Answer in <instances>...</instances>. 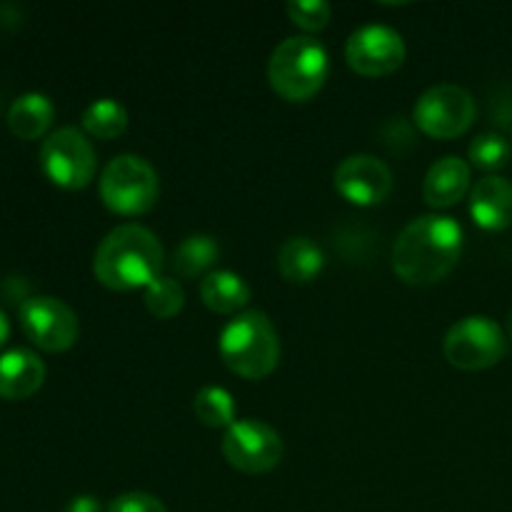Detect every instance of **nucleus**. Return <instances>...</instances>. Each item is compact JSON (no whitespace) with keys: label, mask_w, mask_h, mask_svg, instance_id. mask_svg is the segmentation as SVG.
Segmentation results:
<instances>
[{"label":"nucleus","mask_w":512,"mask_h":512,"mask_svg":"<svg viewBox=\"0 0 512 512\" xmlns=\"http://www.w3.org/2000/svg\"><path fill=\"white\" fill-rule=\"evenodd\" d=\"M463 255V228L448 215L410 220L393 243V270L408 285H435L453 273Z\"/></svg>","instance_id":"nucleus-1"},{"label":"nucleus","mask_w":512,"mask_h":512,"mask_svg":"<svg viewBox=\"0 0 512 512\" xmlns=\"http://www.w3.org/2000/svg\"><path fill=\"white\" fill-rule=\"evenodd\" d=\"M163 245L138 223H125L100 240L93 255V275L103 288L128 293L145 290L163 270Z\"/></svg>","instance_id":"nucleus-2"},{"label":"nucleus","mask_w":512,"mask_h":512,"mask_svg":"<svg viewBox=\"0 0 512 512\" xmlns=\"http://www.w3.org/2000/svg\"><path fill=\"white\" fill-rule=\"evenodd\" d=\"M220 360L245 380H263L278 368L280 340L263 310H248L230 320L218 338Z\"/></svg>","instance_id":"nucleus-3"},{"label":"nucleus","mask_w":512,"mask_h":512,"mask_svg":"<svg viewBox=\"0 0 512 512\" xmlns=\"http://www.w3.org/2000/svg\"><path fill=\"white\" fill-rule=\"evenodd\" d=\"M330 73V55L310 35L285 38L268 60L270 88L290 103H305L320 93Z\"/></svg>","instance_id":"nucleus-4"},{"label":"nucleus","mask_w":512,"mask_h":512,"mask_svg":"<svg viewBox=\"0 0 512 512\" xmlns=\"http://www.w3.org/2000/svg\"><path fill=\"white\" fill-rule=\"evenodd\" d=\"M160 180L153 165L140 155H118L100 173V198L115 215L138 218L155 208Z\"/></svg>","instance_id":"nucleus-5"},{"label":"nucleus","mask_w":512,"mask_h":512,"mask_svg":"<svg viewBox=\"0 0 512 512\" xmlns=\"http://www.w3.org/2000/svg\"><path fill=\"white\" fill-rule=\"evenodd\" d=\"M443 353L453 368L478 373L493 368L508 355V335L488 315H468L448 330Z\"/></svg>","instance_id":"nucleus-6"},{"label":"nucleus","mask_w":512,"mask_h":512,"mask_svg":"<svg viewBox=\"0 0 512 512\" xmlns=\"http://www.w3.org/2000/svg\"><path fill=\"white\" fill-rule=\"evenodd\" d=\"M475 98L455 83H440L425 90L413 108V120L428 138L453 140L468 133L475 123Z\"/></svg>","instance_id":"nucleus-7"},{"label":"nucleus","mask_w":512,"mask_h":512,"mask_svg":"<svg viewBox=\"0 0 512 512\" xmlns=\"http://www.w3.org/2000/svg\"><path fill=\"white\" fill-rule=\"evenodd\" d=\"M40 168L45 178L63 190H83L95 178V150L85 133L75 128H60L40 145Z\"/></svg>","instance_id":"nucleus-8"},{"label":"nucleus","mask_w":512,"mask_h":512,"mask_svg":"<svg viewBox=\"0 0 512 512\" xmlns=\"http://www.w3.org/2000/svg\"><path fill=\"white\" fill-rule=\"evenodd\" d=\"M223 458L245 475L270 473L283 460V438L263 420H235L223 435Z\"/></svg>","instance_id":"nucleus-9"},{"label":"nucleus","mask_w":512,"mask_h":512,"mask_svg":"<svg viewBox=\"0 0 512 512\" xmlns=\"http://www.w3.org/2000/svg\"><path fill=\"white\" fill-rule=\"evenodd\" d=\"M18 318L25 338L45 353H65L78 340V315L63 300L50 295H30L20 303Z\"/></svg>","instance_id":"nucleus-10"},{"label":"nucleus","mask_w":512,"mask_h":512,"mask_svg":"<svg viewBox=\"0 0 512 512\" xmlns=\"http://www.w3.org/2000/svg\"><path fill=\"white\" fill-rule=\"evenodd\" d=\"M405 40L388 25H363L345 43V60L363 78H383L405 63Z\"/></svg>","instance_id":"nucleus-11"},{"label":"nucleus","mask_w":512,"mask_h":512,"mask_svg":"<svg viewBox=\"0 0 512 512\" xmlns=\"http://www.w3.org/2000/svg\"><path fill=\"white\" fill-rule=\"evenodd\" d=\"M333 185L340 198L358 208H373L388 200L393 193V173L375 155H350L335 168Z\"/></svg>","instance_id":"nucleus-12"},{"label":"nucleus","mask_w":512,"mask_h":512,"mask_svg":"<svg viewBox=\"0 0 512 512\" xmlns=\"http://www.w3.org/2000/svg\"><path fill=\"white\" fill-rule=\"evenodd\" d=\"M470 215L475 225L488 233H500V230L512 225V183L500 178V175H485L470 190Z\"/></svg>","instance_id":"nucleus-13"},{"label":"nucleus","mask_w":512,"mask_h":512,"mask_svg":"<svg viewBox=\"0 0 512 512\" xmlns=\"http://www.w3.org/2000/svg\"><path fill=\"white\" fill-rule=\"evenodd\" d=\"M470 190V165L458 155H445L430 165L423 180V198L430 208L445 210L458 205Z\"/></svg>","instance_id":"nucleus-14"},{"label":"nucleus","mask_w":512,"mask_h":512,"mask_svg":"<svg viewBox=\"0 0 512 512\" xmlns=\"http://www.w3.org/2000/svg\"><path fill=\"white\" fill-rule=\"evenodd\" d=\"M45 383V365L33 350L13 348L0 355V398L25 400Z\"/></svg>","instance_id":"nucleus-15"},{"label":"nucleus","mask_w":512,"mask_h":512,"mask_svg":"<svg viewBox=\"0 0 512 512\" xmlns=\"http://www.w3.org/2000/svg\"><path fill=\"white\" fill-rule=\"evenodd\" d=\"M325 253L315 240L295 235L283 243L278 253V270L283 280L293 285H308L323 273Z\"/></svg>","instance_id":"nucleus-16"},{"label":"nucleus","mask_w":512,"mask_h":512,"mask_svg":"<svg viewBox=\"0 0 512 512\" xmlns=\"http://www.w3.org/2000/svg\"><path fill=\"white\" fill-rule=\"evenodd\" d=\"M200 300L218 315H235L250 303V285L233 270H213L200 280Z\"/></svg>","instance_id":"nucleus-17"},{"label":"nucleus","mask_w":512,"mask_h":512,"mask_svg":"<svg viewBox=\"0 0 512 512\" xmlns=\"http://www.w3.org/2000/svg\"><path fill=\"white\" fill-rule=\"evenodd\" d=\"M55 108L48 95L25 93L8 110V128L20 140H38L50 130Z\"/></svg>","instance_id":"nucleus-18"},{"label":"nucleus","mask_w":512,"mask_h":512,"mask_svg":"<svg viewBox=\"0 0 512 512\" xmlns=\"http://www.w3.org/2000/svg\"><path fill=\"white\" fill-rule=\"evenodd\" d=\"M220 258V245L218 240L210 238V235L195 233L188 235L183 243L175 248L173 253V270L185 280L200 278V275L213 273V265L218 263Z\"/></svg>","instance_id":"nucleus-19"},{"label":"nucleus","mask_w":512,"mask_h":512,"mask_svg":"<svg viewBox=\"0 0 512 512\" xmlns=\"http://www.w3.org/2000/svg\"><path fill=\"white\" fill-rule=\"evenodd\" d=\"M83 130L90 138L98 140H115L128 130V110L113 98L93 100L83 110Z\"/></svg>","instance_id":"nucleus-20"},{"label":"nucleus","mask_w":512,"mask_h":512,"mask_svg":"<svg viewBox=\"0 0 512 512\" xmlns=\"http://www.w3.org/2000/svg\"><path fill=\"white\" fill-rule=\"evenodd\" d=\"M195 418H198L200 425L205 428H225L235 423V400L233 395L225 388H218V385H205L195 393L193 400Z\"/></svg>","instance_id":"nucleus-21"},{"label":"nucleus","mask_w":512,"mask_h":512,"mask_svg":"<svg viewBox=\"0 0 512 512\" xmlns=\"http://www.w3.org/2000/svg\"><path fill=\"white\" fill-rule=\"evenodd\" d=\"M143 303L153 318L158 320L175 318L185 305L183 285H180L178 280L160 275L158 280H153V283L143 290Z\"/></svg>","instance_id":"nucleus-22"},{"label":"nucleus","mask_w":512,"mask_h":512,"mask_svg":"<svg viewBox=\"0 0 512 512\" xmlns=\"http://www.w3.org/2000/svg\"><path fill=\"white\" fill-rule=\"evenodd\" d=\"M512 148L508 140L500 133H483L470 143L468 158L475 168L493 173V170H503L510 163Z\"/></svg>","instance_id":"nucleus-23"},{"label":"nucleus","mask_w":512,"mask_h":512,"mask_svg":"<svg viewBox=\"0 0 512 512\" xmlns=\"http://www.w3.org/2000/svg\"><path fill=\"white\" fill-rule=\"evenodd\" d=\"M285 10H288V18L293 20V25L308 30V33L328 28L330 15H333V5L325 3V0H293Z\"/></svg>","instance_id":"nucleus-24"},{"label":"nucleus","mask_w":512,"mask_h":512,"mask_svg":"<svg viewBox=\"0 0 512 512\" xmlns=\"http://www.w3.org/2000/svg\"><path fill=\"white\" fill-rule=\"evenodd\" d=\"M108 512H168L165 505L160 503L155 495L140 493V490H133V493H123L110 503Z\"/></svg>","instance_id":"nucleus-25"},{"label":"nucleus","mask_w":512,"mask_h":512,"mask_svg":"<svg viewBox=\"0 0 512 512\" xmlns=\"http://www.w3.org/2000/svg\"><path fill=\"white\" fill-rule=\"evenodd\" d=\"M63 512H100V500L93 495H78L65 505Z\"/></svg>","instance_id":"nucleus-26"},{"label":"nucleus","mask_w":512,"mask_h":512,"mask_svg":"<svg viewBox=\"0 0 512 512\" xmlns=\"http://www.w3.org/2000/svg\"><path fill=\"white\" fill-rule=\"evenodd\" d=\"M8 335H10V320H8V315H5L3 310H0V348H3V345H5Z\"/></svg>","instance_id":"nucleus-27"},{"label":"nucleus","mask_w":512,"mask_h":512,"mask_svg":"<svg viewBox=\"0 0 512 512\" xmlns=\"http://www.w3.org/2000/svg\"><path fill=\"white\" fill-rule=\"evenodd\" d=\"M505 335H508V340L512 343V310L508 313V320H505Z\"/></svg>","instance_id":"nucleus-28"}]
</instances>
